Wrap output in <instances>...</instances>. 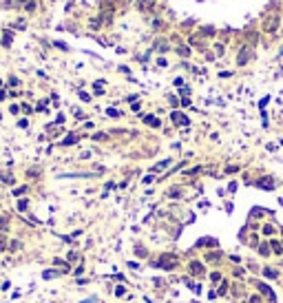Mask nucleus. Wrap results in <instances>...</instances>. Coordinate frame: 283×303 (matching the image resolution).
<instances>
[{
    "label": "nucleus",
    "instance_id": "obj_20",
    "mask_svg": "<svg viewBox=\"0 0 283 303\" xmlns=\"http://www.w3.org/2000/svg\"><path fill=\"white\" fill-rule=\"evenodd\" d=\"M106 113H109V115H113V117H117V115H120V113H117V111H115V109H109V111H106Z\"/></svg>",
    "mask_w": 283,
    "mask_h": 303
},
{
    "label": "nucleus",
    "instance_id": "obj_5",
    "mask_svg": "<svg viewBox=\"0 0 283 303\" xmlns=\"http://www.w3.org/2000/svg\"><path fill=\"white\" fill-rule=\"evenodd\" d=\"M144 122H146V124H150V126H155V129H159V120H157V117H153V115H146V117H144Z\"/></svg>",
    "mask_w": 283,
    "mask_h": 303
},
{
    "label": "nucleus",
    "instance_id": "obj_4",
    "mask_svg": "<svg viewBox=\"0 0 283 303\" xmlns=\"http://www.w3.org/2000/svg\"><path fill=\"white\" fill-rule=\"evenodd\" d=\"M190 272L197 274V276H201V274H203V266H201L199 261H193V263H190Z\"/></svg>",
    "mask_w": 283,
    "mask_h": 303
},
{
    "label": "nucleus",
    "instance_id": "obj_9",
    "mask_svg": "<svg viewBox=\"0 0 283 303\" xmlns=\"http://www.w3.org/2000/svg\"><path fill=\"white\" fill-rule=\"evenodd\" d=\"M75 142H78V135H69L62 144H64V146H69V144H75Z\"/></svg>",
    "mask_w": 283,
    "mask_h": 303
},
{
    "label": "nucleus",
    "instance_id": "obj_8",
    "mask_svg": "<svg viewBox=\"0 0 283 303\" xmlns=\"http://www.w3.org/2000/svg\"><path fill=\"white\" fill-rule=\"evenodd\" d=\"M155 0H139V9H150Z\"/></svg>",
    "mask_w": 283,
    "mask_h": 303
},
{
    "label": "nucleus",
    "instance_id": "obj_11",
    "mask_svg": "<svg viewBox=\"0 0 283 303\" xmlns=\"http://www.w3.org/2000/svg\"><path fill=\"white\" fill-rule=\"evenodd\" d=\"M272 250L276 252V255H281V252H283V246H281L279 241H272Z\"/></svg>",
    "mask_w": 283,
    "mask_h": 303
},
{
    "label": "nucleus",
    "instance_id": "obj_10",
    "mask_svg": "<svg viewBox=\"0 0 283 303\" xmlns=\"http://www.w3.org/2000/svg\"><path fill=\"white\" fill-rule=\"evenodd\" d=\"M7 226H9V219H7V215H2L0 217V230H5Z\"/></svg>",
    "mask_w": 283,
    "mask_h": 303
},
{
    "label": "nucleus",
    "instance_id": "obj_12",
    "mask_svg": "<svg viewBox=\"0 0 283 303\" xmlns=\"http://www.w3.org/2000/svg\"><path fill=\"white\" fill-rule=\"evenodd\" d=\"M246 60H248V51L243 49V51L239 53V64H246Z\"/></svg>",
    "mask_w": 283,
    "mask_h": 303
},
{
    "label": "nucleus",
    "instance_id": "obj_14",
    "mask_svg": "<svg viewBox=\"0 0 283 303\" xmlns=\"http://www.w3.org/2000/svg\"><path fill=\"white\" fill-rule=\"evenodd\" d=\"M215 246V239H201V241H197V246Z\"/></svg>",
    "mask_w": 283,
    "mask_h": 303
},
{
    "label": "nucleus",
    "instance_id": "obj_21",
    "mask_svg": "<svg viewBox=\"0 0 283 303\" xmlns=\"http://www.w3.org/2000/svg\"><path fill=\"white\" fill-rule=\"evenodd\" d=\"M250 303H261V301L256 299V296H252V299H250Z\"/></svg>",
    "mask_w": 283,
    "mask_h": 303
},
{
    "label": "nucleus",
    "instance_id": "obj_3",
    "mask_svg": "<svg viewBox=\"0 0 283 303\" xmlns=\"http://www.w3.org/2000/svg\"><path fill=\"white\" fill-rule=\"evenodd\" d=\"M173 122H175V124H179V126H188V124H190V122H188V117H186L184 113H177V111L173 113Z\"/></svg>",
    "mask_w": 283,
    "mask_h": 303
},
{
    "label": "nucleus",
    "instance_id": "obj_15",
    "mask_svg": "<svg viewBox=\"0 0 283 303\" xmlns=\"http://www.w3.org/2000/svg\"><path fill=\"white\" fill-rule=\"evenodd\" d=\"M5 246H7V239H5V235H2V232H0V252L5 250Z\"/></svg>",
    "mask_w": 283,
    "mask_h": 303
},
{
    "label": "nucleus",
    "instance_id": "obj_2",
    "mask_svg": "<svg viewBox=\"0 0 283 303\" xmlns=\"http://www.w3.org/2000/svg\"><path fill=\"white\" fill-rule=\"evenodd\" d=\"M256 288L261 290V294H266V296L270 299V303H274V301H276V296H274V292L270 290V286H266V283H256Z\"/></svg>",
    "mask_w": 283,
    "mask_h": 303
},
{
    "label": "nucleus",
    "instance_id": "obj_17",
    "mask_svg": "<svg viewBox=\"0 0 283 303\" xmlns=\"http://www.w3.org/2000/svg\"><path fill=\"white\" fill-rule=\"evenodd\" d=\"M2 44H5V46H9V44H11V33H5V38H2Z\"/></svg>",
    "mask_w": 283,
    "mask_h": 303
},
{
    "label": "nucleus",
    "instance_id": "obj_13",
    "mask_svg": "<svg viewBox=\"0 0 283 303\" xmlns=\"http://www.w3.org/2000/svg\"><path fill=\"white\" fill-rule=\"evenodd\" d=\"M259 252H261V255H266V257H268V255H270V246H268V243H263V246L259 248Z\"/></svg>",
    "mask_w": 283,
    "mask_h": 303
},
{
    "label": "nucleus",
    "instance_id": "obj_7",
    "mask_svg": "<svg viewBox=\"0 0 283 303\" xmlns=\"http://www.w3.org/2000/svg\"><path fill=\"white\" fill-rule=\"evenodd\" d=\"M0 179H2L5 184H13V175H11V173H9V175H7V173H2V175H0Z\"/></svg>",
    "mask_w": 283,
    "mask_h": 303
},
{
    "label": "nucleus",
    "instance_id": "obj_1",
    "mask_svg": "<svg viewBox=\"0 0 283 303\" xmlns=\"http://www.w3.org/2000/svg\"><path fill=\"white\" fill-rule=\"evenodd\" d=\"M177 255H173V252H164V255L157 259V266L162 268V270H173V268H177Z\"/></svg>",
    "mask_w": 283,
    "mask_h": 303
},
{
    "label": "nucleus",
    "instance_id": "obj_6",
    "mask_svg": "<svg viewBox=\"0 0 283 303\" xmlns=\"http://www.w3.org/2000/svg\"><path fill=\"white\" fill-rule=\"evenodd\" d=\"M276 22H279L276 18H272V20H268V22L263 24V27H266V31H274V29H276Z\"/></svg>",
    "mask_w": 283,
    "mask_h": 303
},
{
    "label": "nucleus",
    "instance_id": "obj_16",
    "mask_svg": "<svg viewBox=\"0 0 283 303\" xmlns=\"http://www.w3.org/2000/svg\"><path fill=\"white\" fill-rule=\"evenodd\" d=\"M263 272H266L268 276H272V279H274V276H276V270H274V268H266Z\"/></svg>",
    "mask_w": 283,
    "mask_h": 303
},
{
    "label": "nucleus",
    "instance_id": "obj_18",
    "mask_svg": "<svg viewBox=\"0 0 283 303\" xmlns=\"http://www.w3.org/2000/svg\"><path fill=\"white\" fill-rule=\"evenodd\" d=\"M27 206H29V204H27V201H24V199H22L20 204H18V208H20V210H27Z\"/></svg>",
    "mask_w": 283,
    "mask_h": 303
},
{
    "label": "nucleus",
    "instance_id": "obj_19",
    "mask_svg": "<svg viewBox=\"0 0 283 303\" xmlns=\"http://www.w3.org/2000/svg\"><path fill=\"white\" fill-rule=\"evenodd\" d=\"M24 190H27V186H20V188H16V190H13V193H16V195H22V193H24Z\"/></svg>",
    "mask_w": 283,
    "mask_h": 303
}]
</instances>
